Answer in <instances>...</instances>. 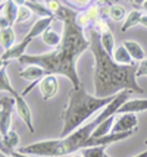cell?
<instances>
[{
  "mask_svg": "<svg viewBox=\"0 0 147 157\" xmlns=\"http://www.w3.org/2000/svg\"><path fill=\"white\" fill-rule=\"evenodd\" d=\"M55 16L63 24L60 46L44 55H24L19 59V63L37 65L49 75L66 76L74 88H77L81 87L77 74V60L87 48H90V40L84 35V28L78 24V13L75 10L62 5Z\"/></svg>",
  "mask_w": 147,
  "mask_h": 157,
  "instance_id": "obj_1",
  "label": "cell"
},
{
  "mask_svg": "<svg viewBox=\"0 0 147 157\" xmlns=\"http://www.w3.org/2000/svg\"><path fill=\"white\" fill-rule=\"evenodd\" d=\"M90 33V50L94 57V96L112 97L124 90L143 94L144 91L137 82L138 65H118L105 50L100 40V33L93 27Z\"/></svg>",
  "mask_w": 147,
  "mask_h": 157,
  "instance_id": "obj_2",
  "label": "cell"
},
{
  "mask_svg": "<svg viewBox=\"0 0 147 157\" xmlns=\"http://www.w3.org/2000/svg\"><path fill=\"white\" fill-rule=\"evenodd\" d=\"M115 96L112 97H97V96H90L85 88L77 87L72 88L69 93V101L66 109L63 110V128L60 132V138L68 137L74 131L81 128L85 125V121L90 119L97 110H102L106 107L109 103L112 101Z\"/></svg>",
  "mask_w": 147,
  "mask_h": 157,
  "instance_id": "obj_3",
  "label": "cell"
},
{
  "mask_svg": "<svg viewBox=\"0 0 147 157\" xmlns=\"http://www.w3.org/2000/svg\"><path fill=\"white\" fill-rule=\"evenodd\" d=\"M55 19H56V18H40V19H37V22L31 27L29 33L24 37V40L19 41L18 44H15L10 50H7V52H3V53H2V57H0V59H2V65L6 66L9 60H12V59H18V60H19L24 55H27L25 52H27L28 44L34 40V38H37L38 35L44 34V33L50 28L52 22H53Z\"/></svg>",
  "mask_w": 147,
  "mask_h": 157,
  "instance_id": "obj_4",
  "label": "cell"
},
{
  "mask_svg": "<svg viewBox=\"0 0 147 157\" xmlns=\"http://www.w3.org/2000/svg\"><path fill=\"white\" fill-rule=\"evenodd\" d=\"M0 135L6 137L9 129H10V122H12V113L15 109V97L7 94V93H2L0 97Z\"/></svg>",
  "mask_w": 147,
  "mask_h": 157,
  "instance_id": "obj_5",
  "label": "cell"
},
{
  "mask_svg": "<svg viewBox=\"0 0 147 157\" xmlns=\"http://www.w3.org/2000/svg\"><path fill=\"white\" fill-rule=\"evenodd\" d=\"M10 96L15 97V109H16L18 116L25 122V125H27V128L29 129V132H31V134H34L35 129H34V125H33V115H31V109H29V106L27 104L24 96L19 94V93H16V91H14Z\"/></svg>",
  "mask_w": 147,
  "mask_h": 157,
  "instance_id": "obj_6",
  "label": "cell"
},
{
  "mask_svg": "<svg viewBox=\"0 0 147 157\" xmlns=\"http://www.w3.org/2000/svg\"><path fill=\"white\" fill-rule=\"evenodd\" d=\"M137 125H138V119L135 116V113H121V115H118V117L115 119V125H113V128H112V134L137 129Z\"/></svg>",
  "mask_w": 147,
  "mask_h": 157,
  "instance_id": "obj_7",
  "label": "cell"
},
{
  "mask_svg": "<svg viewBox=\"0 0 147 157\" xmlns=\"http://www.w3.org/2000/svg\"><path fill=\"white\" fill-rule=\"evenodd\" d=\"M38 90L41 93L43 100H49L53 96H56L57 90H59V81H57L56 75H46L43 79H40Z\"/></svg>",
  "mask_w": 147,
  "mask_h": 157,
  "instance_id": "obj_8",
  "label": "cell"
},
{
  "mask_svg": "<svg viewBox=\"0 0 147 157\" xmlns=\"http://www.w3.org/2000/svg\"><path fill=\"white\" fill-rule=\"evenodd\" d=\"M46 75H49L46 71L40 66H37V65H28L27 68H24L19 72V76H21L22 79H27V81H31V84L34 82L38 85V81L43 79Z\"/></svg>",
  "mask_w": 147,
  "mask_h": 157,
  "instance_id": "obj_9",
  "label": "cell"
},
{
  "mask_svg": "<svg viewBox=\"0 0 147 157\" xmlns=\"http://www.w3.org/2000/svg\"><path fill=\"white\" fill-rule=\"evenodd\" d=\"M147 110V98H140V100H126L118 110V115L121 113H138Z\"/></svg>",
  "mask_w": 147,
  "mask_h": 157,
  "instance_id": "obj_10",
  "label": "cell"
},
{
  "mask_svg": "<svg viewBox=\"0 0 147 157\" xmlns=\"http://www.w3.org/2000/svg\"><path fill=\"white\" fill-rule=\"evenodd\" d=\"M19 145V135L15 131H9L6 137H2V153L10 156L14 150Z\"/></svg>",
  "mask_w": 147,
  "mask_h": 157,
  "instance_id": "obj_11",
  "label": "cell"
},
{
  "mask_svg": "<svg viewBox=\"0 0 147 157\" xmlns=\"http://www.w3.org/2000/svg\"><path fill=\"white\" fill-rule=\"evenodd\" d=\"M18 10H19V6L15 5L12 0H6V2L2 3V16H5V18L9 21L10 27H12L14 24H16V19H18Z\"/></svg>",
  "mask_w": 147,
  "mask_h": 157,
  "instance_id": "obj_12",
  "label": "cell"
},
{
  "mask_svg": "<svg viewBox=\"0 0 147 157\" xmlns=\"http://www.w3.org/2000/svg\"><path fill=\"white\" fill-rule=\"evenodd\" d=\"M124 46H125V48L130 52V55H131L134 62H143L146 59V52L143 50V47H141L137 41H125Z\"/></svg>",
  "mask_w": 147,
  "mask_h": 157,
  "instance_id": "obj_13",
  "label": "cell"
},
{
  "mask_svg": "<svg viewBox=\"0 0 147 157\" xmlns=\"http://www.w3.org/2000/svg\"><path fill=\"white\" fill-rule=\"evenodd\" d=\"M15 40H16L15 38V31L12 29V27L0 31V43H2L3 52H7V50H10V48L14 47L15 44H16Z\"/></svg>",
  "mask_w": 147,
  "mask_h": 157,
  "instance_id": "obj_14",
  "label": "cell"
},
{
  "mask_svg": "<svg viewBox=\"0 0 147 157\" xmlns=\"http://www.w3.org/2000/svg\"><path fill=\"white\" fill-rule=\"evenodd\" d=\"M112 57L118 65H133V62H134L131 55H130V52L125 48L124 44H122V46H118V47L115 48Z\"/></svg>",
  "mask_w": 147,
  "mask_h": 157,
  "instance_id": "obj_15",
  "label": "cell"
},
{
  "mask_svg": "<svg viewBox=\"0 0 147 157\" xmlns=\"http://www.w3.org/2000/svg\"><path fill=\"white\" fill-rule=\"evenodd\" d=\"M141 18H143V13H141L140 10H137V9H134V10H131L130 13L126 15L125 18V22L122 24V28H121V31L122 33H126L130 28L135 27V25H138L141 22Z\"/></svg>",
  "mask_w": 147,
  "mask_h": 157,
  "instance_id": "obj_16",
  "label": "cell"
},
{
  "mask_svg": "<svg viewBox=\"0 0 147 157\" xmlns=\"http://www.w3.org/2000/svg\"><path fill=\"white\" fill-rule=\"evenodd\" d=\"M113 125H115V116L109 117V119H106L105 122H102L99 125L96 131L93 132V135L91 137H103V135H107V134H112V128Z\"/></svg>",
  "mask_w": 147,
  "mask_h": 157,
  "instance_id": "obj_17",
  "label": "cell"
},
{
  "mask_svg": "<svg viewBox=\"0 0 147 157\" xmlns=\"http://www.w3.org/2000/svg\"><path fill=\"white\" fill-rule=\"evenodd\" d=\"M41 37H43V41H44L47 46H50V47L56 48V47H59L60 43H62V35H59L56 31H53L52 28H49Z\"/></svg>",
  "mask_w": 147,
  "mask_h": 157,
  "instance_id": "obj_18",
  "label": "cell"
},
{
  "mask_svg": "<svg viewBox=\"0 0 147 157\" xmlns=\"http://www.w3.org/2000/svg\"><path fill=\"white\" fill-rule=\"evenodd\" d=\"M100 40H102V46L105 47V50L112 56L115 52V37H113L112 31H106L103 34H100Z\"/></svg>",
  "mask_w": 147,
  "mask_h": 157,
  "instance_id": "obj_19",
  "label": "cell"
},
{
  "mask_svg": "<svg viewBox=\"0 0 147 157\" xmlns=\"http://www.w3.org/2000/svg\"><path fill=\"white\" fill-rule=\"evenodd\" d=\"M106 148L107 145H99V147H85L81 150L84 157H106Z\"/></svg>",
  "mask_w": 147,
  "mask_h": 157,
  "instance_id": "obj_20",
  "label": "cell"
},
{
  "mask_svg": "<svg viewBox=\"0 0 147 157\" xmlns=\"http://www.w3.org/2000/svg\"><path fill=\"white\" fill-rule=\"evenodd\" d=\"M125 15H126V12H125V7L124 6H121V5H113V6H110V10H109V18H110V19L119 22V21H122L124 18H126Z\"/></svg>",
  "mask_w": 147,
  "mask_h": 157,
  "instance_id": "obj_21",
  "label": "cell"
},
{
  "mask_svg": "<svg viewBox=\"0 0 147 157\" xmlns=\"http://www.w3.org/2000/svg\"><path fill=\"white\" fill-rule=\"evenodd\" d=\"M33 16V10L28 9L27 6H19V10H18V19H16V24H22L25 21H28L29 18Z\"/></svg>",
  "mask_w": 147,
  "mask_h": 157,
  "instance_id": "obj_22",
  "label": "cell"
},
{
  "mask_svg": "<svg viewBox=\"0 0 147 157\" xmlns=\"http://www.w3.org/2000/svg\"><path fill=\"white\" fill-rule=\"evenodd\" d=\"M137 78L140 76H147V59H144L143 62L138 63V69H137Z\"/></svg>",
  "mask_w": 147,
  "mask_h": 157,
  "instance_id": "obj_23",
  "label": "cell"
},
{
  "mask_svg": "<svg viewBox=\"0 0 147 157\" xmlns=\"http://www.w3.org/2000/svg\"><path fill=\"white\" fill-rule=\"evenodd\" d=\"M66 2H68V5H71V6L85 7V6H88V3H90L91 0H66Z\"/></svg>",
  "mask_w": 147,
  "mask_h": 157,
  "instance_id": "obj_24",
  "label": "cell"
},
{
  "mask_svg": "<svg viewBox=\"0 0 147 157\" xmlns=\"http://www.w3.org/2000/svg\"><path fill=\"white\" fill-rule=\"evenodd\" d=\"M12 2H14L15 5H18V6H24L28 0H12Z\"/></svg>",
  "mask_w": 147,
  "mask_h": 157,
  "instance_id": "obj_25",
  "label": "cell"
},
{
  "mask_svg": "<svg viewBox=\"0 0 147 157\" xmlns=\"http://www.w3.org/2000/svg\"><path fill=\"white\" fill-rule=\"evenodd\" d=\"M140 25H143V27H146V28H147V13H146V15H143V18H141Z\"/></svg>",
  "mask_w": 147,
  "mask_h": 157,
  "instance_id": "obj_26",
  "label": "cell"
},
{
  "mask_svg": "<svg viewBox=\"0 0 147 157\" xmlns=\"http://www.w3.org/2000/svg\"><path fill=\"white\" fill-rule=\"evenodd\" d=\"M68 157H84V156H83V153H78V151H77V153H72V154H69Z\"/></svg>",
  "mask_w": 147,
  "mask_h": 157,
  "instance_id": "obj_27",
  "label": "cell"
},
{
  "mask_svg": "<svg viewBox=\"0 0 147 157\" xmlns=\"http://www.w3.org/2000/svg\"><path fill=\"white\" fill-rule=\"evenodd\" d=\"M135 157H147V150H146V151H143V153H140V154H137Z\"/></svg>",
  "mask_w": 147,
  "mask_h": 157,
  "instance_id": "obj_28",
  "label": "cell"
},
{
  "mask_svg": "<svg viewBox=\"0 0 147 157\" xmlns=\"http://www.w3.org/2000/svg\"><path fill=\"white\" fill-rule=\"evenodd\" d=\"M141 7H143V10H144V12L147 13V0L144 2V3H143V5H141Z\"/></svg>",
  "mask_w": 147,
  "mask_h": 157,
  "instance_id": "obj_29",
  "label": "cell"
},
{
  "mask_svg": "<svg viewBox=\"0 0 147 157\" xmlns=\"http://www.w3.org/2000/svg\"><path fill=\"white\" fill-rule=\"evenodd\" d=\"M133 2L135 3V5H143V3H144L146 0H133Z\"/></svg>",
  "mask_w": 147,
  "mask_h": 157,
  "instance_id": "obj_30",
  "label": "cell"
},
{
  "mask_svg": "<svg viewBox=\"0 0 147 157\" xmlns=\"http://www.w3.org/2000/svg\"><path fill=\"white\" fill-rule=\"evenodd\" d=\"M0 157H9V156H7V154H3V153H2V156H0Z\"/></svg>",
  "mask_w": 147,
  "mask_h": 157,
  "instance_id": "obj_31",
  "label": "cell"
},
{
  "mask_svg": "<svg viewBox=\"0 0 147 157\" xmlns=\"http://www.w3.org/2000/svg\"><path fill=\"white\" fill-rule=\"evenodd\" d=\"M43 2H46V3H47V2H49V0H43Z\"/></svg>",
  "mask_w": 147,
  "mask_h": 157,
  "instance_id": "obj_32",
  "label": "cell"
},
{
  "mask_svg": "<svg viewBox=\"0 0 147 157\" xmlns=\"http://www.w3.org/2000/svg\"><path fill=\"white\" fill-rule=\"evenodd\" d=\"M144 144H146V145H147V140H146V141H144Z\"/></svg>",
  "mask_w": 147,
  "mask_h": 157,
  "instance_id": "obj_33",
  "label": "cell"
},
{
  "mask_svg": "<svg viewBox=\"0 0 147 157\" xmlns=\"http://www.w3.org/2000/svg\"><path fill=\"white\" fill-rule=\"evenodd\" d=\"M3 2H6V0H2V3H3Z\"/></svg>",
  "mask_w": 147,
  "mask_h": 157,
  "instance_id": "obj_34",
  "label": "cell"
},
{
  "mask_svg": "<svg viewBox=\"0 0 147 157\" xmlns=\"http://www.w3.org/2000/svg\"><path fill=\"white\" fill-rule=\"evenodd\" d=\"M29 2H35V0H29Z\"/></svg>",
  "mask_w": 147,
  "mask_h": 157,
  "instance_id": "obj_35",
  "label": "cell"
},
{
  "mask_svg": "<svg viewBox=\"0 0 147 157\" xmlns=\"http://www.w3.org/2000/svg\"><path fill=\"white\" fill-rule=\"evenodd\" d=\"M106 157H109V156H106Z\"/></svg>",
  "mask_w": 147,
  "mask_h": 157,
  "instance_id": "obj_36",
  "label": "cell"
}]
</instances>
